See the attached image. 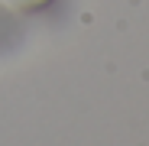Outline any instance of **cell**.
Returning <instances> with one entry per match:
<instances>
[{"label": "cell", "instance_id": "cell-1", "mask_svg": "<svg viewBox=\"0 0 149 146\" xmlns=\"http://www.w3.org/2000/svg\"><path fill=\"white\" fill-rule=\"evenodd\" d=\"M7 3H10L13 10H42V7L52 3V0H7Z\"/></svg>", "mask_w": 149, "mask_h": 146}]
</instances>
